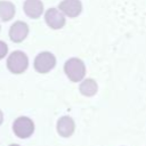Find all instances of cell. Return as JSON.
Wrapping results in <instances>:
<instances>
[{"label": "cell", "instance_id": "6da1fadb", "mask_svg": "<svg viewBox=\"0 0 146 146\" xmlns=\"http://www.w3.org/2000/svg\"><path fill=\"white\" fill-rule=\"evenodd\" d=\"M64 72L72 82H80L86 75V65L82 59L72 57L64 64Z\"/></svg>", "mask_w": 146, "mask_h": 146}, {"label": "cell", "instance_id": "7a4b0ae2", "mask_svg": "<svg viewBox=\"0 0 146 146\" xmlns=\"http://www.w3.org/2000/svg\"><path fill=\"white\" fill-rule=\"evenodd\" d=\"M7 68L14 74H22L29 67V57L21 50L13 51L7 58Z\"/></svg>", "mask_w": 146, "mask_h": 146}, {"label": "cell", "instance_id": "3957f363", "mask_svg": "<svg viewBox=\"0 0 146 146\" xmlns=\"http://www.w3.org/2000/svg\"><path fill=\"white\" fill-rule=\"evenodd\" d=\"M13 131L21 139L30 138L34 132V122L27 116H18L13 123Z\"/></svg>", "mask_w": 146, "mask_h": 146}, {"label": "cell", "instance_id": "277c9868", "mask_svg": "<svg viewBox=\"0 0 146 146\" xmlns=\"http://www.w3.org/2000/svg\"><path fill=\"white\" fill-rule=\"evenodd\" d=\"M55 65H56V57L50 51H42L38 54L33 62L34 70L41 74H46L50 72L55 67Z\"/></svg>", "mask_w": 146, "mask_h": 146}, {"label": "cell", "instance_id": "5b68a950", "mask_svg": "<svg viewBox=\"0 0 146 146\" xmlns=\"http://www.w3.org/2000/svg\"><path fill=\"white\" fill-rule=\"evenodd\" d=\"M44 21L46 24L52 30H59L64 27L66 23L65 15L58 8H49L44 13Z\"/></svg>", "mask_w": 146, "mask_h": 146}, {"label": "cell", "instance_id": "8992f818", "mask_svg": "<svg viewBox=\"0 0 146 146\" xmlns=\"http://www.w3.org/2000/svg\"><path fill=\"white\" fill-rule=\"evenodd\" d=\"M29 35V25L23 21L15 22L9 29V38L13 42L19 43Z\"/></svg>", "mask_w": 146, "mask_h": 146}, {"label": "cell", "instance_id": "52a82bcc", "mask_svg": "<svg viewBox=\"0 0 146 146\" xmlns=\"http://www.w3.org/2000/svg\"><path fill=\"white\" fill-rule=\"evenodd\" d=\"M58 9L67 17H78L82 11V3L80 0H62L58 5Z\"/></svg>", "mask_w": 146, "mask_h": 146}, {"label": "cell", "instance_id": "ba28073f", "mask_svg": "<svg viewBox=\"0 0 146 146\" xmlns=\"http://www.w3.org/2000/svg\"><path fill=\"white\" fill-rule=\"evenodd\" d=\"M56 130H57V133L64 138L71 137L75 130V122L71 116L64 115L58 119L56 124Z\"/></svg>", "mask_w": 146, "mask_h": 146}, {"label": "cell", "instance_id": "9c48e42d", "mask_svg": "<svg viewBox=\"0 0 146 146\" xmlns=\"http://www.w3.org/2000/svg\"><path fill=\"white\" fill-rule=\"evenodd\" d=\"M23 10L27 17L36 19L43 13V3L41 0H25L23 3Z\"/></svg>", "mask_w": 146, "mask_h": 146}, {"label": "cell", "instance_id": "30bf717a", "mask_svg": "<svg viewBox=\"0 0 146 146\" xmlns=\"http://www.w3.org/2000/svg\"><path fill=\"white\" fill-rule=\"evenodd\" d=\"M79 91L86 97H92L98 91V84L94 79H83L80 83Z\"/></svg>", "mask_w": 146, "mask_h": 146}, {"label": "cell", "instance_id": "8fae6325", "mask_svg": "<svg viewBox=\"0 0 146 146\" xmlns=\"http://www.w3.org/2000/svg\"><path fill=\"white\" fill-rule=\"evenodd\" d=\"M16 13L15 5L11 1L7 0H0V19L2 22L10 21Z\"/></svg>", "mask_w": 146, "mask_h": 146}, {"label": "cell", "instance_id": "7c38bea8", "mask_svg": "<svg viewBox=\"0 0 146 146\" xmlns=\"http://www.w3.org/2000/svg\"><path fill=\"white\" fill-rule=\"evenodd\" d=\"M8 54V46L5 41L0 40V59L5 58V56Z\"/></svg>", "mask_w": 146, "mask_h": 146}, {"label": "cell", "instance_id": "4fadbf2b", "mask_svg": "<svg viewBox=\"0 0 146 146\" xmlns=\"http://www.w3.org/2000/svg\"><path fill=\"white\" fill-rule=\"evenodd\" d=\"M2 122H3V113H2V111L0 110V125L2 124Z\"/></svg>", "mask_w": 146, "mask_h": 146}, {"label": "cell", "instance_id": "5bb4252c", "mask_svg": "<svg viewBox=\"0 0 146 146\" xmlns=\"http://www.w3.org/2000/svg\"><path fill=\"white\" fill-rule=\"evenodd\" d=\"M9 146H21V145H18V144H11V145H9Z\"/></svg>", "mask_w": 146, "mask_h": 146}, {"label": "cell", "instance_id": "9a60e30c", "mask_svg": "<svg viewBox=\"0 0 146 146\" xmlns=\"http://www.w3.org/2000/svg\"><path fill=\"white\" fill-rule=\"evenodd\" d=\"M0 29H1V26H0Z\"/></svg>", "mask_w": 146, "mask_h": 146}]
</instances>
